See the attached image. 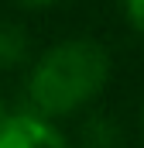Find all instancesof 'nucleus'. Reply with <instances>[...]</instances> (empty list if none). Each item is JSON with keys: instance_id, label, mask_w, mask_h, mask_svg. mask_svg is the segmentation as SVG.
<instances>
[{"instance_id": "obj_2", "label": "nucleus", "mask_w": 144, "mask_h": 148, "mask_svg": "<svg viewBox=\"0 0 144 148\" xmlns=\"http://www.w3.org/2000/svg\"><path fill=\"white\" fill-rule=\"evenodd\" d=\"M65 145V134L55 127V121L41 110H17L3 114L0 121V148H58Z\"/></svg>"}, {"instance_id": "obj_1", "label": "nucleus", "mask_w": 144, "mask_h": 148, "mask_svg": "<svg viewBox=\"0 0 144 148\" xmlns=\"http://www.w3.org/2000/svg\"><path fill=\"white\" fill-rule=\"evenodd\" d=\"M110 55L89 38H69L52 45L28 76V100L48 117L86 107L107 83Z\"/></svg>"}, {"instance_id": "obj_3", "label": "nucleus", "mask_w": 144, "mask_h": 148, "mask_svg": "<svg viewBox=\"0 0 144 148\" xmlns=\"http://www.w3.org/2000/svg\"><path fill=\"white\" fill-rule=\"evenodd\" d=\"M24 52H28L24 31H21L17 24H10V21H0V69L17 66V62L24 59Z\"/></svg>"}, {"instance_id": "obj_4", "label": "nucleus", "mask_w": 144, "mask_h": 148, "mask_svg": "<svg viewBox=\"0 0 144 148\" xmlns=\"http://www.w3.org/2000/svg\"><path fill=\"white\" fill-rule=\"evenodd\" d=\"M124 10H127V17L144 31V0H124Z\"/></svg>"}, {"instance_id": "obj_5", "label": "nucleus", "mask_w": 144, "mask_h": 148, "mask_svg": "<svg viewBox=\"0 0 144 148\" xmlns=\"http://www.w3.org/2000/svg\"><path fill=\"white\" fill-rule=\"evenodd\" d=\"M21 3H28V7H45V3H52V0H21Z\"/></svg>"}, {"instance_id": "obj_6", "label": "nucleus", "mask_w": 144, "mask_h": 148, "mask_svg": "<svg viewBox=\"0 0 144 148\" xmlns=\"http://www.w3.org/2000/svg\"><path fill=\"white\" fill-rule=\"evenodd\" d=\"M3 114H7V110H3V100H0V121H3Z\"/></svg>"}]
</instances>
